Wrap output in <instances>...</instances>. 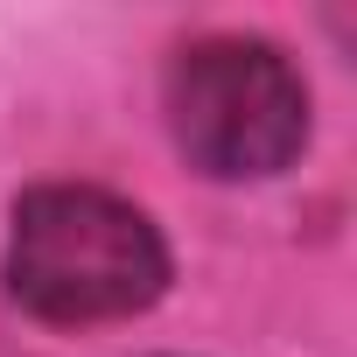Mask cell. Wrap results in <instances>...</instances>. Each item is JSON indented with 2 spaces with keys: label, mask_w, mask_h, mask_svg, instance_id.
Here are the masks:
<instances>
[{
  "label": "cell",
  "mask_w": 357,
  "mask_h": 357,
  "mask_svg": "<svg viewBox=\"0 0 357 357\" xmlns=\"http://www.w3.org/2000/svg\"><path fill=\"white\" fill-rule=\"evenodd\" d=\"M168 287L161 231L112 190L50 183L15 204L8 294L43 322H119Z\"/></svg>",
  "instance_id": "obj_1"
},
{
  "label": "cell",
  "mask_w": 357,
  "mask_h": 357,
  "mask_svg": "<svg viewBox=\"0 0 357 357\" xmlns=\"http://www.w3.org/2000/svg\"><path fill=\"white\" fill-rule=\"evenodd\" d=\"M168 126L204 175L259 183L308 140V84L273 43L211 36L168 63Z\"/></svg>",
  "instance_id": "obj_2"
}]
</instances>
